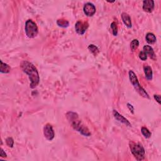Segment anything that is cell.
I'll return each mask as SVG.
<instances>
[{
  "label": "cell",
  "mask_w": 161,
  "mask_h": 161,
  "mask_svg": "<svg viewBox=\"0 0 161 161\" xmlns=\"http://www.w3.org/2000/svg\"><path fill=\"white\" fill-rule=\"evenodd\" d=\"M20 66L22 71L28 76L30 88L34 89L39 85L40 82V76L37 68L33 64L26 60L23 61Z\"/></svg>",
  "instance_id": "cell-1"
},
{
  "label": "cell",
  "mask_w": 161,
  "mask_h": 161,
  "mask_svg": "<svg viewBox=\"0 0 161 161\" xmlns=\"http://www.w3.org/2000/svg\"><path fill=\"white\" fill-rule=\"evenodd\" d=\"M66 118L69 123L71 125L72 128L76 131L79 132L82 136L86 137L91 136V133L79 118V115L76 113L69 111L66 113Z\"/></svg>",
  "instance_id": "cell-2"
},
{
  "label": "cell",
  "mask_w": 161,
  "mask_h": 161,
  "mask_svg": "<svg viewBox=\"0 0 161 161\" xmlns=\"http://www.w3.org/2000/svg\"><path fill=\"white\" fill-rule=\"evenodd\" d=\"M128 74H129V79H130V81L131 84L133 85V87L135 88V90L137 91V92L138 93V94L145 98L150 99V96L148 93L141 86V85L139 84L138 78L136 74H135V72L133 71L130 70L128 72Z\"/></svg>",
  "instance_id": "cell-3"
},
{
  "label": "cell",
  "mask_w": 161,
  "mask_h": 161,
  "mask_svg": "<svg viewBox=\"0 0 161 161\" xmlns=\"http://www.w3.org/2000/svg\"><path fill=\"white\" fill-rule=\"evenodd\" d=\"M131 152L133 154L134 157L137 160H142L145 157V149L142 145L139 143H134L130 142Z\"/></svg>",
  "instance_id": "cell-4"
},
{
  "label": "cell",
  "mask_w": 161,
  "mask_h": 161,
  "mask_svg": "<svg viewBox=\"0 0 161 161\" xmlns=\"http://www.w3.org/2000/svg\"><path fill=\"white\" fill-rule=\"evenodd\" d=\"M25 30L26 35L30 39H33L37 37L39 33V29L37 24L32 20H28L26 22Z\"/></svg>",
  "instance_id": "cell-5"
},
{
  "label": "cell",
  "mask_w": 161,
  "mask_h": 161,
  "mask_svg": "<svg viewBox=\"0 0 161 161\" xmlns=\"http://www.w3.org/2000/svg\"><path fill=\"white\" fill-rule=\"evenodd\" d=\"M89 27V23L87 22L84 20L77 21L75 24V30L77 34L82 35L86 32V31Z\"/></svg>",
  "instance_id": "cell-6"
},
{
  "label": "cell",
  "mask_w": 161,
  "mask_h": 161,
  "mask_svg": "<svg viewBox=\"0 0 161 161\" xmlns=\"http://www.w3.org/2000/svg\"><path fill=\"white\" fill-rule=\"evenodd\" d=\"M44 135L46 139L51 141L55 137V133L52 126L50 124H46L44 127Z\"/></svg>",
  "instance_id": "cell-7"
},
{
  "label": "cell",
  "mask_w": 161,
  "mask_h": 161,
  "mask_svg": "<svg viewBox=\"0 0 161 161\" xmlns=\"http://www.w3.org/2000/svg\"><path fill=\"white\" fill-rule=\"evenodd\" d=\"M85 14L87 17H93L96 13V7L91 3H87L83 8Z\"/></svg>",
  "instance_id": "cell-8"
},
{
  "label": "cell",
  "mask_w": 161,
  "mask_h": 161,
  "mask_svg": "<svg viewBox=\"0 0 161 161\" xmlns=\"http://www.w3.org/2000/svg\"><path fill=\"white\" fill-rule=\"evenodd\" d=\"M113 115L114 117H115V118L116 119V120H118V122H120L125 124L126 126H128V127H131L132 126L131 123H130V122L127 120V119L125 118L122 115H120V114L119 113L117 110H114L113 111Z\"/></svg>",
  "instance_id": "cell-9"
},
{
  "label": "cell",
  "mask_w": 161,
  "mask_h": 161,
  "mask_svg": "<svg viewBox=\"0 0 161 161\" xmlns=\"http://www.w3.org/2000/svg\"><path fill=\"white\" fill-rule=\"evenodd\" d=\"M154 9V1L153 0H145L143 1V10L145 12L152 13Z\"/></svg>",
  "instance_id": "cell-10"
},
{
  "label": "cell",
  "mask_w": 161,
  "mask_h": 161,
  "mask_svg": "<svg viewBox=\"0 0 161 161\" xmlns=\"http://www.w3.org/2000/svg\"><path fill=\"white\" fill-rule=\"evenodd\" d=\"M143 50L144 52L147 54V55H149L150 59L153 60L156 59V55L155 54L154 49L150 45H145L144 47Z\"/></svg>",
  "instance_id": "cell-11"
},
{
  "label": "cell",
  "mask_w": 161,
  "mask_h": 161,
  "mask_svg": "<svg viewBox=\"0 0 161 161\" xmlns=\"http://www.w3.org/2000/svg\"><path fill=\"white\" fill-rule=\"evenodd\" d=\"M122 19L123 20V22L125 25L128 28H130L132 27V20L130 17L129 16V15L127 13H122Z\"/></svg>",
  "instance_id": "cell-12"
},
{
  "label": "cell",
  "mask_w": 161,
  "mask_h": 161,
  "mask_svg": "<svg viewBox=\"0 0 161 161\" xmlns=\"http://www.w3.org/2000/svg\"><path fill=\"white\" fill-rule=\"evenodd\" d=\"M144 71L145 75V77L149 81H151L152 79L153 76V72L151 67L147 65L144 66Z\"/></svg>",
  "instance_id": "cell-13"
},
{
  "label": "cell",
  "mask_w": 161,
  "mask_h": 161,
  "mask_svg": "<svg viewBox=\"0 0 161 161\" xmlns=\"http://www.w3.org/2000/svg\"><path fill=\"white\" fill-rule=\"evenodd\" d=\"M145 40H146L147 42L149 44H154L157 40L156 37L152 33H148L146 35V37H145Z\"/></svg>",
  "instance_id": "cell-14"
},
{
  "label": "cell",
  "mask_w": 161,
  "mask_h": 161,
  "mask_svg": "<svg viewBox=\"0 0 161 161\" xmlns=\"http://www.w3.org/2000/svg\"><path fill=\"white\" fill-rule=\"evenodd\" d=\"M0 62H1V68H0V72L1 73H9L10 72V70H11V68L8 64L4 63V62L2 60H0Z\"/></svg>",
  "instance_id": "cell-15"
},
{
  "label": "cell",
  "mask_w": 161,
  "mask_h": 161,
  "mask_svg": "<svg viewBox=\"0 0 161 161\" xmlns=\"http://www.w3.org/2000/svg\"><path fill=\"white\" fill-rule=\"evenodd\" d=\"M57 24H58V25L60 27L67 28L69 27V22L64 18H61L58 20V21H57Z\"/></svg>",
  "instance_id": "cell-16"
},
{
  "label": "cell",
  "mask_w": 161,
  "mask_h": 161,
  "mask_svg": "<svg viewBox=\"0 0 161 161\" xmlns=\"http://www.w3.org/2000/svg\"><path fill=\"white\" fill-rule=\"evenodd\" d=\"M88 49L90 50V51L94 55H97L100 53L99 49H98L96 45L93 44H90L89 46H88Z\"/></svg>",
  "instance_id": "cell-17"
},
{
  "label": "cell",
  "mask_w": 161,
  "mask_h": 161,
  "mask_svg": "<svg viewBox=\"0 0 161 161\" xmlns=\"http://www.w3.org/2000/svg\"><path fill=\"white\" fill-rule=\"evenodd\" d=\"M139 46V42L137 39L133 40L130 43V49L132 52L136 51Z\"/></svg>",
  "instance_id": "cell-18"
},
{
  "label": "cell",
  "mask_w": 161,
  "mask_h": 161,
  "mask_svg": "<svg viewBox=\"0 0 161 161\" xmlns=\"http://www.w3.org/2000/svg\"><path fill=\"white\" fill-rule=\"evenodd\" d=\"M141 132L145 138H149L150 137H151V135H152L151 132H150L148 130V128H147L146 127H143L141 129Z\"/></svg>",
  "instance_id": "cell-19"
},
{
  "label": "cell",
  "mask_w": 161,
  "mask_h": 161,
  "mask_svg": "<svg viewBox=\"0 0 161 161\" xmlns=\"http://www.w3.org/2000/svg\"><path fill=\"white\" fill-rule=\"evenodd\" d=\"M110 28L112 30L113 35L114 36H117V35H118V27H117V24L116 23V22H112L110 25Z\"/></svg>",
  "instance_id": "cell-20"
},
{
  "label": "cell",
  "mask_w": 161,
  "mask_h": 161,
  "mask_svg": "<svg viewBox=\"0 0 161 161\" xmlns=\"http://www.w3.org/2000/svg\"><path fill=\"white\" fill-rule=\"evenodd\" d=\"M6 143L8 147L12 148L14 145V141L12 137H8L6 139Z\"/></svg>",
  "instance_id": "cell-21"
},
{
  "label": "cell",
  "mask_w": 161,
  "mask_h": 161,
  "mask_svg": "<svg viewBox=\"0 0 161 161\" xmlns=\"http://www.w3.org/2000/svg\"><path fill=\"white\" fill-rule=\"evenodd\" d=\"M138 56H139V58L141 59L142 60H146L147 59V54H145L144 51H141L139 52V54H138Z\"/></svg>",
  "instance_id": "cell-22"
},
{
  "label": "cell",
  "mask_w": 161,
  "mask_h": 161,
  "mask_svg": "<svg viewBox=\"0 0 161 161\" xmlns=\"http://www.w3.org/2000/svg\"><path fill=\"white\" fill-rule=\"evenodd\" d=\"M154 98L155 99V100H156L157 102L160 105V96L159 95H154Z\"/></svg>",
  "instance_id": "cell-23"
},
{
  "label": "cell",
  "mask_w": 161,
  "mask_h": 161,
  "mask_svg": "<svg viewBox=\"0 0 161 161\" xmlns=\"http://www.w3.org/2000/svg\"><path fill=\"white\" fill-rule=\"evenodd\" d=\"M127 107L130 110V111L132 112V113H133V111H134V108L133 106L131 105V104H130V103H127Z\"/></svg>",
  "instance_id": "cell-24"
},
{
  "label": "cell",
  "mask_w": 161,
  "mask_h": 161,
  "mask_svg": "<svg viewBox=\"0 0 161 161\" xmlns=\"http://www.w3.org/2000/svg\"><path fill=\"white\" fill-rule=\"evenodd\" d=\"M0 155H1V157H7V154L4 152L3 149H1V152H0Z\"/></svg>",
  "instance_id": "cell-25"
}]
</instances>
